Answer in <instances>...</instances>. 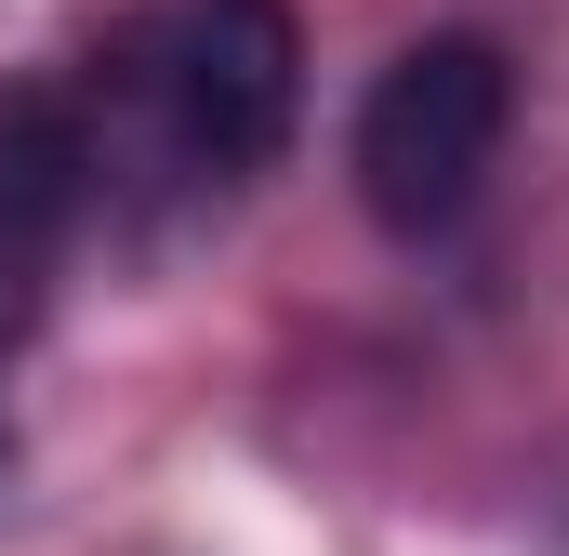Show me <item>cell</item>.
I'll return each mask as SVG.
<instances>
[{"instance_id": "1", "label": "cell", "mask_w": 569, "mask_h": 556, "mask_svg": "<svg viewBox=\"0 0 569 556\" xmlns=\"http://www.w3.org/2000/svg\"><path fill=\"white\" fill-rule=\"evenodd\" d=\"M517 133V67H503V40H477V27H437L411 40L385 80H371V107H358V199H371V226H398V239H437V226H463L477 212V186H490V159Z\"/></svg>"}, {"instance_id": "2", "label": "cell", "mask_w": 569, "mask_h": 556, "mask_svg": "<svg viewBox=\"0 0 569 556\" xmlns=\"http://www.w3.org/2000/svg\"><path fill=\"white\" fill-rule=\"evenodd\" d=\"M146 93L199 172H266L305 107V40L279 0H172L146 40Z\"/></svg>"}, {"instance_id": "3", "label": "cell", "mask_w": 569, "mask_h": 556, "mask_svg": "<svg viewBox=\"0 0 569 556\" xmlns=\"http://www.w3.org/2000/svg\"><path fill=\"white\" fill-rule=\"evenodd\" d=\"M80 133H67V107L53 93H13L0 107V358L27 345V318H40V278H53V239H67V212H80Z\"/></svg>"}]
</instances>
